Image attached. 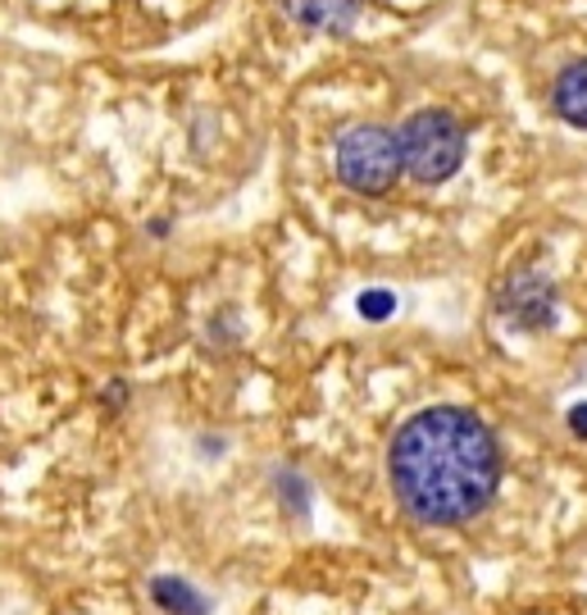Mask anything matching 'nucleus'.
I'll return each instance as SVG.
<instances>
[{
  "label": "nucleus",
  "mask_w": 587,
  "mask_h": 615,
  "mask_svg": "<svg viewBox=\"0 0 587 615\" xmlns=\"http://www.w3.org/2000/svg\"><path fill=\"white\" fill-rule=\"evenodd\" d=\"M551 101H556V115L574 128H587V60L569 65L560 78H556V91H551Z\"/></svg>",
  "instance_id": "423d86ee"
},
{
  "label": "nucleus",
  "mask_w": 587,
  "mask_h": 615,
  "mask_svg": "<svg viewBox=\"0 0 587 615\" xmlns=\"http://www.w3.org/2000/svg\"><path fill=\"white\" fill-rule=\"evenodd\" d=\"M360 310H365L369 319H387V315H391V292H365V297H360Z\"/></svg>",
  "instance_id": "6e6552de"
},
{
  "label": "nucleus",
  "mask_w": 587,
  "mask_h": 615,
  "mask_svg": "<svg viewBox=\"0 0 587 615\" xmlns=\"http://www.w3.org/2000/svg\"><path fill=\"white\" fill-rule=\"evenodd\" d=\"M365 0H287V14L315 32H347Z\"/></svg>",
  "instance_id": "39448f33"
},
{
  "label": "nucleus",
  "mask_w": 587,
  "mask_h": 615,
  "mask_svg": "<svg viewBox=\"0 0 587 615\" xmlns=\"http://www.w3.org/2000/svg\"><path fill=\"white\" fill-rule=\"evenodd\" d=\"M387 475L410 519L465 525L501 488V447L474 410L428 406L391 438Z\"/></svg>",
  "instance_id": "f257e3e1"
},
{
  "label": "nucleus",
  "mask_w": 587,
  "mask_h": 615,
  "mask_svg": "<svg viewBox=\"0 0 587 615\" xmlns=\"http://www.w3.org/2000/svg\"><path fill=\"white\" fill-rule=\"evenodd\" d=\"M401 141L378 123H360L337 141V178L360 197H382L401 178Z\"/></svg>",
  "instance_id": "7ed1b4c3"
},
{
  "label": "nucleus",
  "mask_w": 587,
  "mask_h": 615,
  "mask_svg": "<svg viewBox=\"0 0 587 615\" xmlns=\"http://www.w3.org/2000/svg\"><path fill=\"white\" fill-rule=\"evenodd\" d=\"M501 310L524 324V328H547L556 319V288L547 278H537V274H519L510 278V288L501 297Z\"/></svg>",
  "instance_id": "20e7f679"
},
{
  "label": "nucleus",
  "mask_w": 587,
  "mask_h": 615,
  "mask_svg": "<svg viewBox=\"0 0 587 615\" xmlns=\"http://www.w3.org/2000/svg\"><path fill=\"white\" fill-rule=\"evenodd\" d=\"M569 429H574L578 438H587V406H574V410H569Z\"/></svg>",
  "instance_id": "1a4fd4ad"
},
{
  "label": "nucleus",
  "mask_w": 587,
  "mask_h": 615,
  "mask_svg": "<svg viewBox=\"0 0 587 615\" xmlns=\"http://www.w3.org/2000/svg\"><path fill=\"white\" fill-rule=\"evenodd\" d=\"M401 165L419 182H447L465 165V128L447 110H419L397 132Z\"/></svg>",
  "instance_id": "f03ea898"
},
{
  "label": "nucleus",
  "mask_w": 587,
  "mask_h": 615,
  "mask_svg": "<svg viewBox=\"0 0 587 615\" xmlns=\"http://www.w3.org/2000/svg\"><path fill=\"white\" fill-rule=\"evenodd\" d=\"M151 597H156V606H160V611H169V615H206V611H210V606H206V597H196V588H191V584L169 579V575H160V579L151 584Z\"/></svg>",
  "instance_id": "0eeeda50"
}]
</instances>
